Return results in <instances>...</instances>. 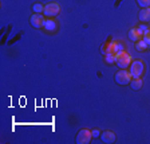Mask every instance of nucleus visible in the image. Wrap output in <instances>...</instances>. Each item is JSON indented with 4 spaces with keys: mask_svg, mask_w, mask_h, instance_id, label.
<instances>
[{
    "mask_svg": "<svg viewBox=\"0 0 150 144\" xmlns=\"http://www.w3.org/2000/svg\"><path fill=\"white\" fill-rule=\"evenodd\" d=\"M133 59H131L130 54H127L125 50L119 51L118 54H115V65L118 66L119 69H127L129 66L131 65Z\"/></svg>",
    "mask_w": 150,
    "mask_h": 144,
    "instance_id": "obj_1",
    "label": "nucleus"
},
{
    "mask_svg": "<svg viewBox=\"0 0 150 144\" xmlns=\"http://www.w3.org/2000/svg\"><path fill=\"white\" fill-rule=\"evenodd\" d=\"M122 50H125V49L119 42H109V43H105L102 46V53L105 55H115Z\"/></svg>",
    "mask_w": 150,
    "mask_h": 144,
    "instance_id": "obj_2",
    "label": "nucleus"
},
{
    "mask_svg": "<svg viewBox=\"0 0 150 144\" xmlns=\"http://www.w3.org/2000/svg\"><path fill=\"white\" fill-rule=\"evenodd\" d=\"M144 70H145V63L144 61L141 59H135L131 62L130 65V74L133 78H141L142 74H144Z\"/></svg>",
    "mask_w": 150,
    "mask_h": 144,
    "instance_id": "obj_3",
    "label": "nucleus"
},
{
    "mask_svg": "<svg viewBox=\"0 0 150 144\" xmlns=\"http://www.w3.org/2000/svg\"><path fill=\"white\" fill-rule=\"evenodd\" d=\"M114 80H115V82L118 85H122V86H125V85H129L130 84V81L133 80V77H131L130 72H127L126 69H121L119 72L115 73V75H114Z\"/></svg>",
    "mask_w": 150,
    "mask_h": 144,
    "instance_id": "obj_4",
    "label": "nucleus"
},
{
    "mask_svg": "<svg viewBox=\"0 0 150 144\" xmlns=\"http://www.w3.org/2000/svg\"><path fill=\"white\" fill-rule=\"evenodd\" d=\"M93 139V133L90 129L87 128H82L76 135V143L78 144H88Z\"/></svg>",
    "mask_w": 150,
    "mask_h": 144,
    "instance_id": "obj_5",
    "label": "nucleus"
},
{
    "mask_svg": "<svg viewBox=\"0 0 150 144\" xmlns=\"http://www.w3.org/2000/svg\"><path fill=\"white\" fill-rule=\"evenodd\" d=\"M44 15L48 16V18H54V16H56L60 12V7L58 3H55V1H52V3H47L46 6H44Z\"/></svg>",
    "mask_w": 150,
    "mask_h": 144,
    "instance_id": "obj_6",
    "label": "nucleus"
},
{
    "mask_svg": "<svg viewBox=\"0 0 150 144\" xmlns=\"http://www.w3.org/2000/svg\"><path fill=\"white\" fill-rule=\"evenodd\" d=\"M44 22H46V19L42 14H34V15L30 18V23L34 28H42L44 27Z\"/></svg>",
    "mask_w": 150,
    "mask_h": 144,
    "instance_id": "obj_7",
    "label": "nucleus"
},
{
    "mask_svg": "<svg viewBox=\"0 0 150 144\" xmlns=\"http://www.w3.org/2000/svg\"><path fill=\"white\" fill-rule=\"evenodd\" d=\"M100 140L105 144H111L117 140V136L112 131H105L102 135H100Z\"/></svg>",
    "mask_w": 150,
    "mask_h": 144,
    "instance_id": "obj_8",
    "label": "nucleus"
},
{
    "mask_svg": "<svg viewBox=\"0 0 150 144\" xmlns=\"http://www.w3.org/2000/svg\"><path fill=\"white\" fill-rule=\"evenodd\" d=\"M138 19H139V22H142V23L150 22V7L141 8L139 14H138Z\"/></svg>",
    "mask_w": 150,
    "mask_h": 144,
    "instance_id": "obj_9",
    "label": "nucleus"
},
{
    "mask_svg": "<svg viewBox=\"0 0 150 144\" xmlns=\"http://www.w3.org/2000/svg\"><path fill=\"white\" fill-rule=\"evenodd\" d=\"M142 37H144V34L138 30V27L131 28L130 31H129V38H130V41H133L134 43L135 42H138L139 39H142Z\"/></svg>",
    "mask_w": 150,
    "mask_h": 144,
    "instance_id": "obj_10",
    "label": "nucleus"
},
{
    "mask_svg": "<svg viewBox=\"0 0 150 144\" xmlns=\"http://www.w3.org/2000/svg\"><path fill=\"white\" fill-rule=\"evenodd\" d=\"M56 28H58V24H56V22L52 18L46 19V22H44V30H46V31L52 32V31H55Z\"/></svg>",
    "mask_w": 150,
    "mask_h": 144,
    "instance_id": "obj_11",
    "label": "nucleus"
},
{
    "mask_svg": "<svg viewBox=\"0 0 150 144\" xmlns=\"http://www.w3.org/2000/svg\"><path fill=\"white\" fill-rule=\"evenodd\" d=\"M142 85H144L142 78H133L130 81V86H131L133 90H139V89L142 88Z\"/></svg>",
    "mask_w": 150,
    "mask_h": 144,
    "instance_id": "obj_12",
    "label": "nucleus"
},
{
    "mask_svg": "<svg viewBox=\"0 0 150 144\" xmlns=\"http://www.w3.org/2000/svg\"><path fill=\"white\" fill-rule=\"evenodd\" d=\"M147 47H149V46L145 43L144 39H139L138 42H135V50H137V51H145Z\"/></svg>",
    "mask_w": 150,
    "mask_h": 144,
    "instance_id": "obj_13",
    "label": "nucleus"
},
{
    "mask_svg": "<svg viewBox=\"0 0 150 144\" xmlns=\"http://www.w3.org/2000/svg\"><path fill=\"white\" fill-rule=\"evenodd\" d=\"M32 11H34L35 14H42L44 11V6L43 4H40V3H36V4L32 6Z\"/></svg>",
    "mask_w": 150,
    "mask_h": 144,
    "instance_id": "obj_14",
    "label": "nucleus"
},
{
    "mask_svg": "<svg viewBox=\"0 0 150 144\" xmlns=\"http://www.w3.org/2000/svg\"><path fill=\"white\" fill-rule=\"evenodd\" d=\"M142 39L145 41V43H146L147 46H150V28H147L146 31L144 32V37H142Z\"/></svg>",
    "mask_w": 150,
    "mask_h": 144,
    "instance_id": "obj_15",
    "label": "nucleus"
},
{
    "mask_svg": "<svg viewBox=\"0 0 150 144\" xmlns=\"http://www.w3.org/2000/svg\"><path fill=\"white\" fill-rule=\"evenodd\" d=\"M137 4L141 7V8H146V7H150V0H135Z\"/></svg>",
    "mask_w": 150,
    "mask_h": 144,
    "instance_id": "obj_16",
    "label": "nucleus"
},
{
    "mask_svg": "<svg viewBox=\"0 0 150 144\" xmlns=\"http://www.w3.org/2000/svg\"><path fill=\"white\" fill-rule=\"evenodd\" d=\"M105 61L109 65H115V55H105Z\"/></svg>",
    "mask_w": 150,
    "mask_h": 144,
    "instance_id": "obj_17",
    "label": "nucleus"
},
{
    "mask_svg": "<svg viewBox=\"0 0 150 144\" xmlns=\"http://www.w3.org/2000/svg\"><path fill=\"white\" fill-rule=\"evenodd\" d=\"M147 28H149V27H147V26H146V24H141V26H138V30H139V31H141V32H142V34H144V32H145V31H146Z\"/></svg>",
    "mask_w": 150,
    "mask_h": 144,
    "instance_id": "obj_18",
    "label": "nucleus"
},
{
    "mask_svg": "<svg viewBox=\"0 0 150 144\" xmlns=\"http://www.w3.org/2000/svg\"><path fill=\"white\" fill-rule=\"evenodd\" d=\"M91 133H93V138H98V136L100 135L99 129H93V131H91Z\"/></svg>",
    "mask_w": 150,
    "mask_h": 144,
    "instance_id": "obj_19",
    "label": "nucleus"
}]
</instances>
